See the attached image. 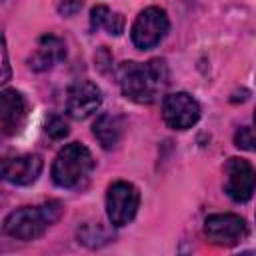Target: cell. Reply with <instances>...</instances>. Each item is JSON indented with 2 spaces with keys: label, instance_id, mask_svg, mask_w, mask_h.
<instances>
[{
  "label": "cell",
  "instance_id": "cell-20",
  "mask_svg": "<svg viewBox=\"0 0 256 256\" xmlns=\"http://www.w3.org/2000/svg\"><path fill=\"white\" fill-rule=\"evenodd\" d=\"M8 164V156H0V178H4V170Z\"/></svg>",
  "mask_w": 256,
  "mask_h": 256
},
{
  "label": "cell",
  "instance_id": "cell-14",
  "mask_svg": "<svg viewBox=\"0 0 256 256\" xmlns=\"http://www.w3.org/2000/svg\"><path fill=\"white\" fill-rule=\"evenodd\" d=\"M90 26L94 30L98 28H104L108 34H122L124 32V16L118 14V12H112L108 6L104 4H98L90 10Z\"/></svg>",
  "mask_w": 256,
  "mask_h": 256
},
{
  "label": "cell",
  "instance_id": "cell-16",
  "mask_svg": "<svg viewBox=\"0 0 256 256\" xmlns=\"http://www.w3.org/2000/svg\"><path fill=\"white\" fill-rule=\"evenodd\" d=\"M46 134L50 136V138H54V140H60V138H64V136H68V124L64 122V118H60V116H50L48 120H46Z\"/></svg>",
  "mask_w": 256,
  "mask_h": 256
},
{
  "label": "cell",
  "instance_id": "cell-19",
  "mask_svg": "<svg viewBox=\"0 0 256 256\" xmlns=\"http://www.w3.org/2000/svg\"><path fill=\"white\" fill-rule=\"evenodd\" d=\"M82 8V0H60L58 2V14L62 16H74Z\"/></svg>",
  "mask_w": 256,
  "mask_h": 256
},
{
  "label": "cell",
  "instance_id": "cell-8",
  "mask_svg": "<svg viewBox=\"0 0 256 256\" xmlns=\"http://www.w3.org/2000/svg\"><path fill=\"white\" fill-rule=\"evenodd\" d=\"M102 104V92L92 80H76L68 88L66 112L74 120H84L92 116Z\"/></svg>",
  "mask_w": 256,
  "mask_h": 256
},
{
  "label": "cell",
  "instance_id": "cell-7",
  "mask_svg": "<svg viewBox=\"0 0 256 256\" xmlns=\"http://www.w3.org/2000/svg\"><path fill=\"white\" fill-rule=\"evenodd\" d=\"M204 232L210 242L220 246H232V244H238L242 238H246L248 226L242 216L224 212V214L208 216L204 222Z\"/></svg>",
  "mask_w": 256,
  "mask_h": 256
},
{
  "label": "cell",
  "instance_id": "cell-15",
  "mask_svg": "<svg viewBox=\"0 0 256 256\" xmlns=\"http://www.w3.org/2000/svg\"><path fill=\"white\" fill-rule=\"evenodd\" d=\"M78 242H82V244H86L90 248H96V246L106 244L108 236H106V232L98 224H84L78 230Z\"/></svg>",
  "mask_w": 256,
  "mask_h": 256
},
{
  "label": "cell",
  "instance_id": "cell-9",
  "mask_svg": "<svg viewBox=\"0 0 256 256\" xmlns=\"http://www.w3.org/2000/svg\"><path fill=\"white\" fill-rule=\"evenodd\" d=\"M226 194L234 202H248L254 192V170L244 158H230L226 162Z\"/></svg>",
  "mask_w": 256,
  "mask_h": 256
},
{
  "label": "cell",
  "instance_id": "cell-12",
  "mask_svg": "<svg viewBox=\"0 0 256 256\" xmlns=\"http://www.w3.org/2000/svg\"><path fill=\"white\" fill-rule=\"evenodd\" d=\"M42 158L38 154H22L16 158H8L6 170H4V180L16 186H28L38 180L42 172Z\"/></svg>",
  "mask_w": 256,
  "mask_h": 256
},
{
  "label": "cell",
  "instance_id": "cell-1",
  "mask_svg": "<svg viewBox=\"0 0 256 256\" xmlns=\"http://www.w3.org/2000/svg\"><path fill=\"white\" fill-rule=\"evenodd\" d=\"M118 84L128 100L152 104L168 86V66L160 58L146 64L122 62L118 66Z\"/></svg>",
  "mask_w": 256,
  "mask_h": 256
},
{
  "label": "cell",
  "instance_id": "cell-6",
  "mask_svg": "<svg viewBox=\"0 0 256 256\" xmlns=\"http://www.w3.org/2000/svg\"><path fill=\"white\" fill-rule=\"evenodd\" d=\"M162 118L172 130H188L200 118L198 102L186 92H174L164 96L162 102Z\"/></svg>",
  "mask_w": 256,
  "mask_h": 256
},
{
  "label": "cell",
  "instance_id": "cell-18",
  "mask_svg": "<svg viewBox=\"0 0 256 256\" xmlns=\"http://www.w3.org/2000/svg\"><path fill=\"white\" fill-rule=\"evenodd\" d=\"M234 144L242 150H254V130L250 126H240L234 134Z\"/></svg>",
  "mask_w": 256,
  "mask_h": 256
},
{
  "label": "cell",
  "instance_id": "cell-17",
  "mask_svg": "<svg viewBox=\"0 0 256 256\" xmlns=\"http://www.w3.org/2000/svg\"><path fill=\"white\" fill-rule=\"evenodd\" d=\"M12 76V68L8 62V50H6V40H4V32L0 28V84L8 82Z\"/></svg>",
  "mask_w": 256,
  "mask_h": 256
},
{
  "label": "cell",
  "instance_id": "cell-4",
  "mask_svg": "<svg viewBox=\"0 0 256 256\" xmlns=\"http://www.w3.org/2000/svg\"><path fill=\"white\" fill-rule=\"evenodd\" d=\"M140 206V192L132 182L118 180L106 192V214L112 226H126L134 220Z\"/></svg>",
  "mask_w": 256,
  "mask_h": 256
},
{
  "label": "cell",
  "instance_id": "cell-5",
  "mask_svg": "<svg viewBox=\"0 0 256 256\" xmlns=\"http://www.w3.org/2000/svg\"><path fill=\"white\" fill-rule=\"evenodd\" d=\"M166 32H168L166 12L158 6H148L136 16L130 28V38L138 50H150L166 36Z\"/></svg>",
  "mask_w": 256,
  "mask_h": 256
},
{
  "label": "cell",
  "instance_id": "cell-11",
  "mask_svg": "<svg viewBox=\"0 0 256 256\" xmlns=\"http://www.w3.org/2000/svg\"><path fill=\"white\" fill-rule=\"evenodd\" d=\"M26 120V100L24 96L14 90L0 92V128L4 134H16Z\"/></svg>",
  "mask_w": 256,
  "mask_h": 256
},
{
  "label": "cell",
  "instance_id": "cell-2",
  "mask_svg": "<svg viewBox=\"0 0 256 256\" xmlns=\"http://www.w3.org/2000/svg\"><path fill=\"white\" fill-rule=\"evenodd\" d=\"M62 204L56 200L40 206H22L8 214L4 220V232L16 240H36L44 230L62 216Z\"/></svg>",
  "mask_w": 256,
  "mask_h": 256
},
{
  "label": "cell",
  "instance_id": "cell-3",
  "mask_svg": "<svg viewBox=\"0 0 256 256\" xmlns=\"http://www.w3.org/2000/svg\"><path fill=\"white\" fill-rule=\"evenodd\" d=\"M92 170H94V158L90 150L80 142H72L66 144L54 158L52 180L60 188H80L84 186Z\"/></svg>",
  "mask_w": 256,
  "mask_h": 256
},
{
  "label": "cell",
  "instance_id": "cell-10",
  "mask_svg": "<svg viewBox=\"0 0 256 256\" xmlns=\"http://www.w3.org/2000/svg\"><path fill=\"white\" fill-rule=\"evenodd\" d=\"M64 58H66L64 40L56 34H44L38 38L36 50L28 58V66L34 72H44V70H50L54 64L62 62Z\"/></svg>",
  "mask_w": 256,
  "mask_h": 256
},
{
  "label": "cell",
  "instance_id": "cell-13",
  "mask_svg": "<svg viewBox=\"0 0 256 256\" xmlns=\"http://www.w3.org/2000/svg\"><path fill=\"white\" fill-rule=\"evenodd\" d=\"M92 132L104 150H112L122 138L124 122L116 114H100L92 126Z\"/></svg>",
  "mask_w": 256,
  "mask_h": 256
}]
</instances>
